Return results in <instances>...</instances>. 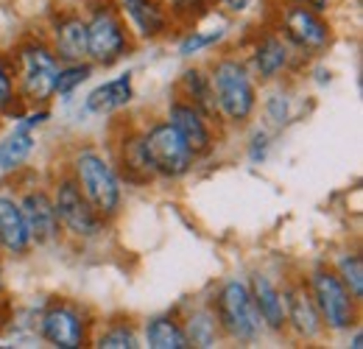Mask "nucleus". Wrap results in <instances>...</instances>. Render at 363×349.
Here are the masks:
<instances>
[{"label":"nucleus","instance_id":"1","mask_svg":"<svg viewBox=\"0 0 363 349\" xmlns=\"http://www.w3.org/2000/svg\"><path fill=\"white\" fill-rule=\"evenodd\" d=\"M70 176L76 179V184L82 187L87 201L106 223L121 216V210H123V182H121V176H118L112 160L106 154H101L98 148H90V145L79 148L70 160Z\"/></svg>","mask_w":363,"mask_h":349},{"label":"nucleus","instance_id":"2","mask_svg":"<svg viewBox=\"0 0 363 349\" xmlns=\"http://www.w3.org/2000/svg\"><path fill=\"white\" fill-rule=\"evenodd\" d=\"M210 82H213L221 121H227L232 126H243L246 121H252V115L257 112L260 95H257V82L243 59L238 56L216 59L210 67Z\"/></svg>","mask_w":363,"mask_h":349},{"label":"nucleus","instance_id":"3","mask_svg":"<svg viewBox=\"0 0 363 349\" xmlns=\"http://www.w3.org/2000/svg\"><path fill=\"white\" fill-rule=\"evenodd\" d=\"M210 307L216 313V321L221 327V336L229 341H238V344H257L266 333L263 321H260V313L255 307V299L249 294V285L238 277L224 279L213 299Z\"/></svg>","mask_w":363,"mask_h":349},{"label":"nucleus","instance_id":"4","mask_svg":"<svg viewBox=\"0 0 363 349\" xmlns=\"http://www.w3.org/2000/svg\"><path fill=\"white\" fill-rule=\"evenodd\" d=\"M14 87L23 104L45 106L53 98V82L59 73V59L48 40H26L14 53Z\"/></svg>","mask_w":363,"mask_h":349},{"label":"nucleus","instance_id":"5","mask_svg":"<svg viewBox=\"0 0 363 349\" xmlns=\"http://www.w3.org/2000/svg\"><path fill=\"white\" fill-rule=\"evenodd\" d=\"M308 291L318 307L324 330L330 333H350L361 321V302L350 294V288L338 279L333 265H316L308 277Z\"/></svg>","mask_w":363,"mask_h":349},{"label":"nucleus","instance_id":"6","mask_svg":"<svg viewBox=\"0 0 363 349\" xmlns=\"http://www.w3.org/2000/svg\"><path fill=\"white\" fill-rule=\"evenodd\" d=\"M143 148L154 179L177 182L190 174L196 165V154L187 148L182 134L165 118L143 126Z\"/></svg>","mask_w":363,"mask_h":349},{"label":"nucleus","instance_id":"7","mask_svg":"<svg viewBox=\"0 0 363 349\" xmlns=\"http://www.w3.org/2000/svg\"><path fill=\"white\" fill-rule=\"evenodd\" d=\"M135 48V37L115 6H98L87 17V62L95 67H112Z\"/></svg>","mask_w":363,"mask_h":349},{"label":"nucleus","instance_id":"8","mask_svg":"<svg viewBox=\"0 0 363 349\" xmlns=\"http://www.w3.org/2000/svg\"><path fill=\"white\" fill-rule=\"evenodd\" d=\"M50 196H53V207L62 223V235H70L76 240H95L104 235L106 221L95 213V207L87 201V196L82 193V187L70 174L53 179Z\"/></svg>","mask_w":363,"mask_h":349},{"label":"nucleus","instance_id":"9","mask_svg":"<svg viewBox=\"0 0 363 349\" xmlns=\"http://www.w3.org/2000/svg\"><path fill=\"white\" fill-rule=\"evenodd\" d=\"M277 31L285 37L302 59L305 56H321L333 43V26L321 11H313L302 3H288L279 9Z\"/></svg>","mask_w":363,"mask_h":349},{"label":"nucleus","instance_id":"10","mask_svg":"<svg viewBox=\"0 0 363 349\" xmlns=\"http://www.w3.org/2000/svg\"><path fill=\"white\" fill-rule=\"evenodd\" d=\"M40 336L53 349H82L90 341V318L70 299H53L40 313Z\"/></svg>","mask_w":363,"mask_h":349},{"label":"nucleus","instance_id":"11","mask_svg":"<svg viewBox=\"0 0 363 349\" xmlns=\"http://www.w3.org/2000/svg\"><path fill=\"white\" fill-rule=\"evenodd\" d=\"M20 201V210H23V218L28 223V235H31V243L45 249L62 240V223L56 216V207H53V196L50 190L34 184L28 190H23L17 196Z\"/></svg>","mask_w":363,"mask_h":349},{"label":"nucleus","instance_id":"12","mask_svg":"<svg viewBox=\"0 0 363 349\" xmlns=\"http://www.w3.org/2000/svg\"><path fill=\"white\" fill-rule=\"evenodd\" d=\"M296 59H302V56L285 43V37L279 31H269V34H263L257 40V45L252 48L246 65H249L255 82L274 84V82H279L296 65Z\"/></svg>","mask_w":363,"mask_h":349},{"label":"nucleus","instance_id":"13","mask_svg":"<svg viewBox=\"0 0 363 349\" xmlns=\"http://www.w3.org/2000/svg\"><path fill=\"white\" fill-rule=\"evenodd\" d=\"M165 121L179 131L182 140L187 143V148L196 154V160L216 151V131H213V123H210L196 106H190L187 101H182L179 95L168 101Z\"/></svg>","mask_w":363,"mask_h":349},{"label":"nucleus","instance_id":"14","mask_svg":"<svg viewBox=\"0 0 363 349\" xmlns=\"http://www.w3.org/2000/svg\"><path fill=\"white\" fill-rule=\"evenodd\" d=\"M115 9L123 17V23L129 26L135 40H145V43L160 40L174 26L162 0H115Z\"/></svg>","mask_w":363,"mask_h":349},{"label":"nucleus","instance_id":"15","mask_svg":"<svg viewBox=\"0 0 363 349\" xmlns=\"http://www.w3.org/2000/svg\"><path fill=\"white\" fill-rule=\"evenodd\" d=\"M48 45L59 65L84 62L87 59V20L76 11H59L50 20V37Z\"/></svg>","mask_w":363,"mask_h":349},{"label":"nucleus","instance_id":"16","mask_svg":"<svg viewBox=\"0 0 363 349\" xmlns=\"http://www.w3.org/2000/svg\"><path fill=\"white\" fill-rule=\"evenodd\" d=\"M282 299H285V321L294 330V336H299L302 341H316L324 333V321L318 316V307L308 291L305 282H288L282 288Z\"/></svg>","mask_w":363,"mask_h":349},{"label":"nucleus","instance_id":"17","mask_svg":"<svg viewBox=\"0 0 363 349\" xmlns=\"http://www.w3.org/2000/svg\"><path fill=\"white\" fill-rule=\"evenodd\" d=\"M249 294L255 299V307L260 313V321L266 327V333H285L288 321H285V299H282V288L274 282L266 271H255L249 277Z\"/></svg>","mask_w":363,"mask_h":349},{"label":"nucleus","instance_id":"18","mask_svg":"<svg viewBox=\"0 0 363 349\" xmlns=\"http://www.w3.org/2000/svg\"><path fill=\"white\" fill-rule=\"evenodd\" d=\"M0 249L11 257H28L34 249L20 201L11 193H0Z\"/></svg>","mask_w":363,"mask_h":349},{"label":"nucleus","instance_id":"19","mask_svg":"<svg viewBox=\"0 0 363 349\" xmlns=\"http://www.w3.org/2000/svg\"><path fill=\"white\" fill-rule=\"evenodd\" d=\"M132 101H135V73L126 70L118 79H109V82L90 89L87 98H84V112L106 118V115H115V112L126 109Z\"/></svg>","mask_w":363,"mask_h":349},{"label":"nucleus","instance_id":"20","mask_svg":"<svg viewBox=\"0 0 363 349\" xmlns=\"http://www.w3.org/2000/svg\"><path fill=\"white\" fill-rule=\"evenodd\" d=\"M177 95L182 101H187L190 106H196L213 126L221 123V112L216 104V92H213V82H210V70L204 67H187L182 70L179 82H177Z\"/></svg>","mask_w":363,"mask_h":349},{"label":"nucleus","instance_id":"21","mask_svg":"<svg viewBox=\"0 0 363 349\" xmlns=\"http://www.w3.org/2000/svg\"><path fill=\"white\" fill-rule=\"evenodd\" d=\"M121 145L115 148V171L121 179L132 182V184H145L151 182L154 174L148 168V160H145V148H143V129L126 131L123 140H118Z\"/></svg>","mask_w":363,"mask_h":349},{"label":"nucleus","instance_id":"22","mask_svg":"<svg viewBox=\"0 0 363 349\" xmlns=\"http://www.w3.org/2000/svg\"><path fill=\"white\" fill-rule=\"evenodd\" d=\"M37 148V134L34 129H26L14 123V129L0 140V171L3 174H17L34 154Z\"/></svg>","mask_w":363,"mask_h":349},{"label":"nucleus","instance_id":"23","mask_svg":"<svg viewBox=\"0 0 363 349\" xmlns=\"http://www.w3.org/2000/svg\"><path fill=\"white\" fill-rule=\"evenodd\" d=\"M143 344L148 349H190L184 327L165 313V316H151L143 327Z\"/></svg>","mask_w":363,"mask_h":349},{"label":"nucleus","instance_id":"24","mask_svg":"<svg viewBox=\"0 0 363 349\" xmlns=\"http://www.w3.org/2000/svg\"><path fill=\"white\" fill-rule=\"evenodd\" d=\"M182 327H184V336H187V344L190 347L210 349V347H218V341L224 338L221 336V327L216 321V313H213L210 305H201L196 307V310H190Z\"/></svg>","mask_w":363,"mask_h":349},{"label":"nucleus","instance_id":"25","mask_svg":"<svg viewBox=\"0 0 363 349\" xmlns=\"http://www.w3.org/2000/svg\"><path fill=\"white\" fill-rule=\"evenodd\" d=\"M333 271L338 274V279L350 288V294L363 302V257L361 252H341L335 262H333Z\"/></svg>","mask_w":363,"mask_h":349},{"label":"nucleus","instance_id":"26","mask_svg":"<svg viewBox=\"0 0 363 349\" xmlns=\"http://www.w3.org/2000/svg\"><path fill=\"white\" fill-rule=\"evenodd\" d=\"M92 70H95V65L87 62V59H84V62L59 65V73H56V82H53V95H59V98H65V101H67L76 89L90 79Z\"/></svg>","mask_w":363,"mask_h":349},{"label":"nucleus","instance_id":"27","mask_svg":"<svg viewBox=\"0 0 363 349\" xmlns=\"http://www.w3.org/2000/svg\"><path fill=\"white\" fill-rule=\"evenodd\" d=\"M98 349H140L143 338L129 321H115L109 327H104V333L95 338Z\"/></svg>","mask_w":363,"mask_h":349},{"label":"nucleus","instance_id":"28","mask_svg":"<svg viewBox=\"0 0 363 349\" xmlns=\"http://www.w3.org/2000/svg\"><path fill=\"white\" fill-rule=\"evenodd\" d=\"M263 118H266V123L272 129H282L291 121V95H288V89H282V84H277L263 98Z\"/></svg>","mask_w":363,"mask_h":349},{"label":"nucleus","instance_id":"29","mask_svg":"<svg viewBox=\"0 0 363 349\" xmlns=\"http://www.w3.org/2000/svg\"><path fill=\"white\" fill-rule=\"evenodd\" d=\"M224 37H227L224 28H213V31H187L179 40V56L182 59H190V56H196V53H204V50L216 48Z\"/></svg>","mask_w":363,"mask_h":349},{"label":"nucleus","instance_id":"30","mask_svg":"<svg viewBox=\"0 0 363 349\" xmlns=\"http://www.w3.org/2000/svg\"><path fill=\"white\" fill-rule=\"evenodd\" d=\"M174 23H196L199 17L207 14V0H162Z\"/></svg>","mask_w":363,"mask_h":349},{"label":"nucleus","instance_id":"31","mask_svg":"<svg viewBox=\"0 0 363 349\" xmlns=\"http://www.w3.org/2000/svg\"><path fill=\"white\" fill-rule=\"evenodd\" d=\"M0 112L6 115H20L17 112V87H14V73L11 67L0 59Z\"/></svg>","mask_w":363,"mask_h":349},{"label":"nucleus","instance_id":"32","mask_svg":"<svg viewBox=\"0 0 363 349\" xmlns=\"http://www.w3.org/2000/svg\"><path fill=\"white\" fill-rule=\"evenodd\" d=\"M269 145H272V140H269V131L257 129L255 134H252V143H249V160H252L255 165L266 162V157H269Z\"/></svg>","mask_w":363,"mask_h":349},{"label":"nucleus","instance_id":"33","mask_svg":"<svg viewBox=\"0 0 363 349\" xmlns=\"http://www.w3.org/2000/svg\"><path fill=\"white\" fill-rule=\"evenodd\" d=\"M14 121L20 126H26V129H40V126H45L48 121H50V109H45V106H31L28 112H20Z\"/></svg>","mask_w":363,"mask_h":349},{"label":"nucleus","instance_id":"34","mask_svg":"<svg viewBox=\"0 0 363 349\" xmlns=\"http://www.w3.org/2000/svg\"><path fill=\"white\" fill-rule=\"evenodd\" d=\"M291 3H302V6H308V9H313V11H327V6H330V0H291Z\"/></svg>","mask_w":363,"mask_h":349},{"label":"nucleus","instance_id":"35","mask_svg":"<svg viewBox=\"0 0 363 349\" xmlns=\"http://www.w3.org/2000/svg\"><path fill=\"white\" fill-rule=\"evenodd\" d=\"M350 347H352V349H361L363 347V333H361V327H358V324L352 327V338H350Z\"/></svg>","mask_w":363,"mask_h":349},{"label":"nucleus","instance_id":"36","mask_svg":"<svg viewBox=\"0 0 363 349\" xmlns=\"http://www.w3.org/2000/svg\"><path fill=\"white\" fill-rule=\"evenodd\" d=\"M3 294H6V279H3V268H0V299H3Z\"/></svg>","mask_w":363,"mask_h":349},{"label":"nucleus","instance_id":"37","mask_svg":"<svg viewBox=\"0 0 363 349\" xmlns=\"http://www.w3.org/2000/svg\"><path fill=\"white\" fill-rule=\"evenodd\" d=\"M361 3H363V0H355V6H361Z\"/></svg>","mask_w":363,"mask_h":349}]
</instances>
